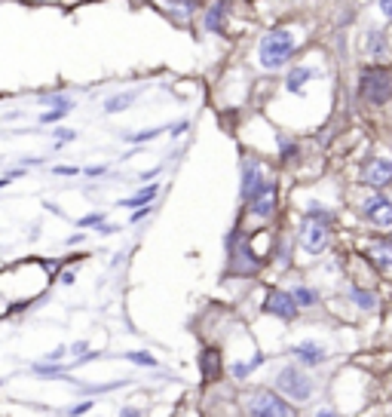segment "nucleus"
Listing matches in <instances>:
<instances>
[{
  "label": "nucleus",
  "mask_w": 392,
  "mask_h": 417,
  "mask_svg": "<svg viewBox=\"0 0 392 417\" xmlns=\"http://www.w3.org/2000/svg\"><path fill=\"white\" fill-rule=\"evenodd\" d=\"M365 249H368V255L374 261H380L383 267H392V243H368Z\"/></svg>",
  "instance_id": "13"
},
{
  "label": "nucleus",
  "mask_w": 392,
  "mask_h": 417,
  "mask_svg": "<svg viewBox=\"0 0 392 417\" xmlns=\"http://www.w3.org/2000/svg\"><path fill=\"white\" fill-rule=\"evenodd\" d=\"M368 53H371V55H383V37H380L377 31L368 34Z\"/></svg>",
  "instance_id": "21"
},
{
  "label": "nucleus",
  "mask_w": 392,
  "mask_h": 417,
  "mask_svg": "<svg viewBox=\"0 0 392 417\" xmlns=\"http://www.w3.org/2000/svg\"><path fill=\"white\" fill-rule=\"evenodd\" d=\"M53 175H65V178H68V175H80V169H77V166H55Z\"/></svg>",
  "instance_id": "27"
},
{
  "label": "nucleus",
  "mask_w": 392,
  "mask_h": 417,
  "mask_svg": "<svg viewBox=\"0 0 392 417\" xmlns=\"http://www.w3.org/2000/svg\"><path fill=\"white\" fill-rule=\"evenodd\" d=\"M365 215L377 228H392V200H386V196H368Z\"/></svg>",
  "instance_id": "7"
},
{
  "label": "nucleus",
  "mask_w": 392,
  "mask_h": 417,
  "mask_svg": "<svg viewBox=\"0 0 392 417\" xmlns=\"http://www.w3.org/2000/svg\"><path fill=\"white\" fill-rule=\"evenodd\" d=\"M273 206H276V190L263 181V185L254 190V196H252V212H254V215H261V218H267L270 212H273Z\"/></svg>",
  "instance_id": "9"
},
{
  "label": "nucleus",
  "mask_w": 392,
  "mask_h": 417,
  "mask_svg": "<svg viewBox=\"0 0 392 417\" xmlns=\"http://www.w3.org/2000/svg\"><path fill=\"white\" fill-rule=\"evenodd\" d=\"M102 221H104V215H102V212H92V215L80 218V221H77V224H80V228H98V224H102Z\"/></svg>",
  "instance_id": "22"
},
{
  "label": "nucleus",
  "mask_w": 392,
  "mask_h": 417,
  "mask_svg": "<svg viewBox=\"0 0 392 417\" xmlns=\"http://www.w3.org/2000/svg\"><path fill=\"white\" fill-rule=\"evenodd\" d=\"M31 371L37 374V378H62V374H65L59 365H53V362H37Z\"/></svg>",
  "instance_id": "18"
},
{
  "label": "nucleus",
  "mask_w": 392,
  "mask_h": 417,
  "mask_svg": "<svg viewBox=\"0 0 392 417\" xmlns=\"http://www.w3.org/2000/svg\"><path fill=\"white\" fill-rule=\"evenodd\" d=\"M71 353H74V356H86V341H77L74 347H71Z\"/></svg>",
  "instance_id": "29"
},
{
  "label": "nucleus",
  "mask_w": 392,
  "mask_h": 417,
  "mask_svg": "<svg viewBox=\"0 0 392 417\" xmlns=\"http://www.w3.org/2000/svg\"><path fill=\"white\" fill-rule=\"evenodd\" d=\"M261 65L263 68H282L285 62L295 55V37H291V31H285V28H276V31L263 34L261 40Z\"/></svg>",
  "instance_id": "1"
},
{
  "label": "nucleus",
  "mask_w": 392,
  "mask_h": 417,
  "mask_svg": "<svg viewBox=\"0 0 392 417\" xmlns=\"http://www.w3.org/2000/svg\"><path fill=\"white\" fill-rule=\"evenodd\" d=\"M353 301L359 304L362 310H377V298L371 292H362V288H355V292H353Z\"/></svg>",
  "instance_id": "20"
},
{
  "label": "nucleus",
  "mask_w": 392,
  "mask_h": 417,
  "mask_svg": "<svg viewBox=\"0 0 392 417\" xmlns=\"http://www.w3.org/2000/svg\"><path fill=\"white\" fill-rule=\"evenodd\" d=\"M22 175H25V169H12V172H6V175H3V178H0V187H6V185H10V181H16V178H22Z\"/></svg>",
  "instance_id": "26"
},
{
  "label": "nucleus",
  "mask_w": 392,
  "mask_h": 417,
  "mask_svg": "<svg viewBox=\"0 0 392 417\" xmlns=\"http://www.w3.org/2000/svg\"><path fill=\"white\" fill-rule=\"evenodd\" d=\"M380 10L386 19H392V0H380Z\"/></svg>",
  "instance_id": "33"
},
{
  "label": "nucleus",
  "mask_w": 392,
  "mask_h": 417,
  "mask_svg": "<svg viewBox=\"0 0 392 417\" xmlns=\"http://www.w3.org/2000/svg\"><path fill=\"white\" fill-rule=\"evenodd\" d=\"M263 310L273 316H279V319H295L297 313V301L291 292H270L267 301H263Z\"/></svg>",
  "instance_id": "6"
},
{
  "label": "nucleus",
  "mask_w": 392,
  "mask_h": 417,
  "mask_svg": "<svg viewBox=\"0 0 392 417\" xmlns=\"http://www.w3.org/2000/svg\"><path fill=\"white\" fill-rule=\"evenodd\" d=\"M359 93L368 104H386L392 95V74L383 68H368L365 74H362Z\"/></svg>",
  "instance_id": "2"
},
{
  "label": "nucleus",
  "mask_w": 392,
  "mask_h": 417,
  "mask_svg": "<svg viewBox=\"0 0 392 417\" xmlns=\"http://www.w3.org/2000/svg\"><path fill=\"white\" fill-rule=\"evenodd\" d=\"M312 77H316V71H312V68H295V71L288 74V80H285V86H288V93H297V95H301L304 86L312 80Z\"/></svg>",
  "instance_id": "11"
},
{
  "label": "nucleus",
  "mask_w": 392,
  "mask_h": 417,
  "mask_svg": "<svg viewBox=\"0 0 392 417\" xmlns=\"http://www.w3.org/2000/svg\"><path fill=\"white\" fill-rule=\"evenodd\" d=\"M55 138H59V141H74V132H71V129H59V132H55Z\"/></svg>",
  "instance_id": "31"
},
{
  "label": "nucleus",
  "mask_w": 392,
  "mask_h": 417,
  "mask_svg": "<svg viewBox=\"0 0 392 417\" xmlns=\"http://www.w3.org/2000/svg\"><path fill=\"white\" fill-rule=\"evenodd\" d=\"M263 185V175H261V166L258 163H245V172H242V196L252 200L254 190Z\"/></svg>",
  "instance_id": "10"
},
{
  "label": "nucleus",
  "mask_w": 392,
  "mask_h": 417,
  "mask_svg": "<svg viewBox=\"0 0 392 417\" xmlns=\"http://www.w3.org/2000/svg\"><path fill=\"white\" fill-rule=\"evenodd\" d=\"M162 129H151V132H138V136H129V141H151V138H156Z\"/></svg>",
  "instance_id": "28"
},
{
  "label": "nucleus",
  "mask_w": 392,
  "mask_h": 417,
  "mask_svg": "<svg viewBox=\"0 0 392 417\" xmlns=\"http://www.w3.org/2000/svg\"><path fill=\"white\" fill-rule=\"evenodd\" d=\"M129 359H132V362H138V365H156V359L147 356V353H129Z\"/></svg>",
  "instance_id": "25"
},
{
  "label": "nucleus",
  "mask_w": 392,
  "mask_h": 417,
  "mask_svg": "<svg viewBox=\"0 0 392 417\" xmlns=\"http://www.w3.org/2000/svg\"><path fill=\"white\" fill-rule=\"evenodd\" d=\"M291 411H295V408L285 405L279 396H273V393H267V390L254 393L252 402H248V414H254V417H285V414H291Z\"/></svg>",
  "instance_id": "5"
},
{
  "label": "nucleus",
  "mask_w": 392,
  "mask_h": 417,
  "mask_svg": "<svg viewBox=\"0 0 392 417\" xmlns=\"http://www.w3.org/2000/svg\"><path fill=\"white\" fill-rule=\"evenodd\" d=\"M301 243H304V249L310 252V255L325 252V245H328V215H325V212L312 209L310 215L304 218V224H301Z\"/></svg>",
  "instance_id": "3"
},
{
  "label": "nucleus",
  "mask_w": 392,
  "mask_h": 417,
  "mask_svg": "<svg viewBox=\"0 0 392 417\" xmlns=\"http://www.w3.org/2000/svg\"><path fill=\"white\" fill-rule=\"evenodd\" d=\"M291 295H295L297 307H312V304H316V292H310V288H304V286H297Z\"/></svg>",
  "instance_id": "19"
},
{
  "label": "nucleus",
  "mask_w": 392,
  "mask_h": 417,
  "mask_svg": "<svg viewBox=\"0 0 392 417\" xmlns=\"http://www.w3.org/2000/svg\"><path fill=\"white\" fill-rule=\"evenodd\" d=\"M254 365H261V356H254V359H252V362H248V365H242V362H236V365H233V374H236V378H245V374L252 371Z\"/></svg>",
  "instance_id": "23"
},
{
  "label": "nucleus",
  "mask_w": 392,
  "mask_h": 417,
  "mask_svg": "<svg viewBox=\"0 0 392 417\" xmlns=\"http://www.w3.org/2000/svg\"><path fill=\"white\" fill-rule=\"evenodd\" d=\"M218 365H221V353L218 350H203V374H205V380H212L218 374Z\"/></svg>",
  "instance_id": "15"
},
{
  "label": "nucleus",
  "mask_w": 392,
  "mask_h": 417,
  "mask_svg": "<svg viewBox=\"0 0 392 417\" xmlns=\"http://www.w3.org/2000/svg\"><path fill=\"white\" fill-rule=\"evenodd\" d=\"M89 408H92V402H80V405L71 408V414H83V411H89Z\"/></svg>",
  "instance_id": "32"
},
{
  "label": "nucleus",
  "mask_w": 392,
  "mask_h": 417,
  "mask_svg": "<svg viewBox=\"0 0 392 417\" xmlns=\"http://www.w3.org/2000/svg\"><path fill=\"white\" fill-rule=\"evenodd\" d=\"M132 98H135V93H123V95H113V98H108L104 102V111L108 114H117V111H126L132 104Z\"/></svg>",
  "instance_id": "16"
},
{
  "label": "nucleus",
  "mask_w": 392,
  "mask_h": 417,
  "mask_svg": "<svg viewBox=\"0 0 392 417\" xmlns=\"http://www.w3.org/2000/svg\"><path fill=\"white\" fill-rule=\"evenodd\" d=\"M276 384H279V390L285 396H291V399H297V402H306L312 396V380L297 369H282Z\"/></svg>",
  "instance_id": "4"
},
{
  "label": "nucleus",
  "mask_w": 392,
  "mask_h": 417,
  "mask_svg": "<svg viewBox=\"0 0 392 417\" xmlns=\"http://www.w3.org/2000/svg\"><path fill=\"white\" fill-rule=\"evenodd\" d=\"M295 353L310 365H319L325 359V350H319V344H301V347H295Z\"/></svg>",
  "instance_id": "14"
},
{
  "label": "nucleus",
  "mask_w": 392,
  "mask_h": 417,
  "mask_svg": "<svg viewBox=\"0 0 392 417\" xmlns=\"http://www.w3.org/2000/svg\"><path fill=\"white\" fill-rule=\"evenodd\" d=\"M83 175H89V178H98V175H104V166H89Z\"/></svg>",
  "instance_id": "30"
},
{
  "label": "nucleus",
  "mask_w": 392,
  "mask_h": 417,
  "mask_svg": "<svg viewBox=\"0 0 392 417\" xmlns=\"http://www.w3.org/2000/svg\"><path fill=\"white\" fill-rule=\"evenodd\" d=\"M365 181L374 187H386L392 181V163L389 160H368L365 163Z\"/></svg>",
  "instance_id": "8"
},
{
  "label": "nucleus",
  "mask_w": 392,
  "mask_h": 417,
  "mask_svg": "<svg viewBox=\"0 0 392 417\" xmlns=\"http://www.w3.org/2000/svg\"><path fill=\"white\" fill-rule=\"evenodd\" d=\"M224 19H227V6H224V0H218V3H212V10L205 12V28H209V31H221Z\"/></svg>",
  "instance_id": "12"
},
{
  "label": "nucleus",
  "mask_w": 392,
  "mask_h": 417,
  "mask_svg": "<svg viewBox=\"0 0 392 417\" xmlns=\"http://www.w3.org/2000/svg\"><path fill=\"white\" fill-rule=\"evenodd\" d=\"M156 196V185H151V187H144L141 194H135L132 200H123V206H129V209H141V206H147Z\"/></svg>",
  "instance_id": "17"
},
{
  "label": "nucleus",
  "mask_w": 392,
  "mask_h": 417,
  "mask_svg": "<svg viewBox=\"0 0 392 417\" xmlns=\"http://www.w3.org/2000/svg\"><path fill=\"white\" fill-rule=\"evenodd\" d=\"M68 114V108H53V111H46L44 117H40V123H55V120H62Z\"/></svg>",
  "instance_id": "24"
}]
</instances>
